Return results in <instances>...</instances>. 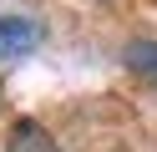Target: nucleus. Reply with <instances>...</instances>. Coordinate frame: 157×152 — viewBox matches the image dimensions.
<instances>
[{
	"label": "nucleus",
	"mask_w": 157,
	"mask_h": 152,
	"mask_svg": "<svg viewBox=\"0 0 157 152\" xmlns=\"http://www.w3.org/2000/svg\"><path fill=\"white\" fill-rule=\"evenodd\" d=\"M46 41V30L25 15H0V61H21Z\"/></svg>",
	"instance_id": "f257e3e1"
},
{
	"label": "nucleus",
	"mask_w": 157,
	"mask_h": 152,
	"mask_svg": "<svg viewBox=\"0 0 157 152\" xmlns=\"http://www.w3.org/2000/svg\"><path fill=\"white\" fill-rule=\"evenodd\" d=\"M5 152H61V147H56V137L36 117H21L10 127V137H5Z\"/></svg>",
	"instance_id": "f03ea898"
},
{
	"label": "nucleus",
	"mask_w": 157,
	"mask_h": 152,
	"mask_svg": "<svg viewBox=\"0 0 157 152\" xmlns=\"http://www.w3.org/2000/svg\"><path fill=\"white\" fill-rule=\"evenodd\" d=\"M127 66H132L142 81L157 86V41H132V46H127Z\"/></svg>",
	"instance_id": "7ed1b4c3"
}]
</instances>
